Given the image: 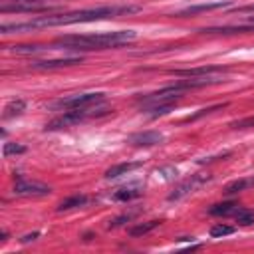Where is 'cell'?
<instances>
[{"label": "cell", "instance_id": "4fadbf2b", "mask_svg": "<svg viewBox=\"0 0 254 254\" xmlns=\"http://www.w3.org/2000/svg\"><path fill=\"white\" fill-rule=\"evenodd\" d=\"M141 165H143L141 161H133V163H119V165H113V167H109V169L105 171V179H117V177H121V175H127V173H131V171L139 169Z\"/></svg>", "mask_w": 254, "mask_h": 254}, {"label": "cell", "instance_id": "7a4b0ae2", "mask_svg": "<svg viewBox=\"0 0 254 254\" xmlns=\"http://www.w3.org/2000/svg\"><path fill=\"white\" fill-rule=\"evenodd\" d=\"M137 38L133 30H119V32H103V34H79V36H62L56 44L64 46L71 52H91V50H107L123 46Z\"/></svg>", "mask_w": 254, "mask_h": 254}, {"label": "cell", "instance_id": "603a6c76", "mask_svg": "<svg viewBox=\"0 0 254 254\" xmlns=\"http://www.w3.org/2000/svg\"><path fill=\"white\" fill-rule=\"evenodd\" d=\"M2 153H4V157H10V155H22V153H26V147H24L22 143H4Z\"/></svg>", "mask_w": 254, "mask_h": 254}, {"label": "cell", "instance_id": "484cf974", "mask_svg": "<svg viewBox=\"0 0 254 254\" xmlns=\"http://www.w3.org/2000/svg\"><path fill=\"white\" fill-rule=\"evenodd\" d=\"M133 216L135 214H121V216H117V218H113V220H109V228H117V226H123L125 222H129V220H133Z\"/></svg>", "mask_w": 254, "mask_h": 254}, {"label": "cell", "instance_id": "277c9868", "mask_svg": "<svg viewBox=\"0 0 254 254\" xmlns=\"http://www.w3.org/2000/svg\"><path fill=\"white\" fill-rule=\"evenodd\" d=\"M105 99L103 93L99 91H89V93H75V95H67V97H62L58 101L52 103L54 109H83V107H93V105H99L101 101Z\"/></svg>", "mask_w": 254, "mask_h": 254}, {"label": "cell", "instance_id": "7402d4cb", "mask_svg": "<svg viewBox=\"0 0 254 254\" xmlns=\"http://www.w3.org/2000/svg\"><path fill=\"white\" fill-rule=\"evenodd\" d=\"M234 232V226H228V224H214L212 228H210V236L212 238H222V236H228V234H232Z\"/></svg>", "mask_w": 254, "mask_h": 254}, {"label": "cell", "instance_id": "ba28073f", "mask_svg": "<svg viewBox=\"0 0 254 254\" xmlns=\"http://www.w3.org/2000/svg\"><path fill=\"white\" fill-rule=\"evenodd\" d=\"M228 67L222 65H202V67H190V69H171V75H179V77H206L212 73H226Z\"/></svg>", "mask_w": 254, "mask_h": 254}, {"label": "cell", "instance_id": "3957f363", "mask_svg": "<svg viewBox=\"0 0 254 254\" xmlns=\"http://www.w3.org/2000/svg\"><path fill=\"white\" fill-rule=\"evenodd\" d=\"M111 113L109 109H93V107H83V109H67L64 111L62 115L54 117L52 121L46 123V131H58V129H65V127H71V125H77L85 119H91V117H101V115H107Z\"/></svg>", "mask_w": 254, "mask_h": 254}, {"label": "cell", "instance_id": "6da1fadb", "mask_svg": "<svg viewBox=\"0 0 254 254\" xmlns=\"http://www.w3.org/2000/svg\"><path fill=\"white\" fill-rule=\"evenodd\" d=\"M139 12V6H97V8H85V10H75V12H65V14H48L40 16L30 22L22 24H2L0 32L10 34V32H22V30H38V28H48V26H67V24H81V22H95V20H105V18H115L121 14H133Z\"/></svg>", "mask_w": 254, "mask_h": 254}, {"label": "cell", "instance_id": "52a82bcc", "mask_svg": "<svg viewBox=\"0 0 254 254\" xmlns=\"http://www.w3.org/2000/svg\"><path fill=\"white\" fill-rule=\"evenodd\" d=\"M81 62H83L81 56H71V58H58V60H38V62H32L30 67H34V69H60V67L77 65Z\"/></svg>", "mask_w": 254, "mask_h": 254}, {"label": "cell", "instance_id": "ac0fdd59", "mask_svg": "<svg viewBox=\"0 0 254 254\" xmlns=\"http://www.w3.org/2000/svg\"><path fill=\"white\" fill-rule=\"evenodd\" d=\"M24 109H26V101H24V99H12V101L4 107L2 117H4V119H10V117H16V115H22Z\"/></svg>", "mask_w": 254, "mask_h": 254}, {"label": "cell", "instance_id": "5b68a950", "mask_svg": "<svg viewBox=\"0 0 254 254\" xmlns=\"http://www.w3.org/2000/svg\"><path fill=\"white\" fill-rule=\"evenodd\" d=\"M212 177L210 175H204V173H198V175H190L189 179H185L183 183H179L177 187H175V190L167 196L169 200H181V198H185L187 194H192L194 190H198L202 185H206L208 181H210Z\"/></svg>", "mask_w": 254, "mask_h": 254}, {"label": "cell", "instance_id": "d4e9b609", "mask_svg": "<svg viewBox=\"0 0 254 254\" xmlns=\"http://www.w3.org/2000/svg\"><path fill=\"white\" fill-rule=\"evenodd\" d=\"M228 103H220V105H212V107H206V109H200L198 113H192V115H189L185 121H196L198 117H202V115H208V113H214V111H218V109H224Z\"/></svg>", "mask_w": 254, "mask_h": 254}, {"label": "cell", "instance_id": "f1b7e54d", "mask_svg": "<svg viewBox=\"0 0 254 254\" xmlns=\"http://www.w3.org/2000/svg\"><path fill=\"white\" fill-rule=\"evenodd\" d=\"M38 236H40V232H32V234H24V236L20 238V242H22V244H26V242H30V240H36Z\"/></svg>", "mask_w": 254, "mask_h": 254}, {"label": "cell", "instance_id": "4316f807", "mask_svg": "<svg viewBox=\"0 0 254 254\" xmlns=\"http://www.w3.org/2000/svg\"><path fill=\"white\" fill-rule=\"evenodd\" d=\"M157 175H161L163 179H175V177H177V169H173V167H163V169L157 171Z\"/></svg>", "mask_w": 254, "mask_h": 254}, {"label": "cell", "instance_id": "2e32d148", "mask_svg": "<svg viewBox=\"0 0 254 254\" xmlns=\"http://www.w3.org/2000/svg\"><path fill=\"white\" fill-rule=\"evenodd\" d=\"M143 194V189L141 187H121L113 192V200H121V202H127V200H133V198H139Z\"/></svg>", "mask_w": 254, "mask_h": 254}, {"label": "cell", "instance_id": "8fae6325", "mask_svg": "<svg viewBox=\"0 0 254 254\" xmlns=\"http://www.w3.org/2000/svg\"><path fill=\"white\" fill-rule=\"evenodd\" d=\"M56 8L52 6H46V4H8L4 2L0 6V12L2 14H8V12H34V14H40V12H54Z\"/></svg>", "mask_w": 254, "mask_h": 254}, {"label": "cell", "instance_id": "8992f818", "mask_svg": "<svg viewBox=\"0 0 254 254\" xmlns=\"http://www.w3.org/2000/svg\"><path fill=\"white\" fill-rule=\"evenodd\" d=\"M52 189L48 185H42V183H32V181H26L24 177H16L14 181V194L18 196H46L50 194Z\"/></svg>", "mask_w": 254, "mask_h": 254}, {"label": "cell", "instance_id": "9a60e30c", "mask_svg": "<svg viewBox=\"0 0 254 254\" xmlns=\"http://www.w3.org/2000/svg\"><path fill=\"white\" fill-rule=\"evenodd\" d=\"M254 187V177H244V179H236V181H232V183H228L226 187H224V194H236V192H242V190H248V189H252Z\"/></svg>", "mask_w": 254, "mask_h": 254}, {"label": "cell", "instance_id": "44dd1931", "mask_svg": "<svg viewBox=\"0 0 254 254\" xmlns=\"http://www.w3.org/2000/svg\"><path fill=\"white\" fill-rule=\"evenodd\" d=\"M234 216H236V222L242 224V226L254 224V210H250V208H238L234 212Z\"/></svg>", "mask_w": 254, "mask_h": 254}, {"label": "cell", "instance_id": "9c48e42d", "mask_svg": "<svg viewBox=\"0 0 254 254\" xmlns=\"http://www.w3.org/2000/svg\"><path fill=\"white\" fill-rule=\"evenodd\" d=\"M163 139L165 137L159 131H139V133L129 135L127 143H131L133 147H153V145H159Z\"/></svg>", "mask_w": 254, "mask_h": 254}, {"label": "cell", "instance_id": "cb8c5ba5", "mask_svg": "<svg viewBox=\"0 0 254 254\" xmlns=\"http://www.w3.org/2000/svg\"><path fill=\"white\" fill-rule=\"evenodd\" d=\"M14 54H36V52H42V50H46V48H42V46H38V44H30V46H24V44H18V46H12L10 48Z\"/></svg>", "mask_w": 254, "mask_h": 254}, {"label": "cell", "instance_id": "ffe728a7", "mask_svg": "<svg viewBox=\"0 0 254 254\" xmlns=\"http://www.w3.org/2000/svg\"><path fill=\"white\" fill-rule=\"evenodd\" d=\"M175 107V101H169V103H159V105H151V107H143V111L149 115V117H161V115H167L171 109Z\"/></svg>", "mask_w": 254, "mask_h": 254}, {"label": "cell", "instance_id": "f546056e", "mask_svg": "<svg viewBox=\"0 0 254 254\" xmlns=\"http://www.w3.org/2000/svg\"><path fill=\"white\" fill-rule=\"evenodd\" d=\"M246 20H248V24H254V16H248Z\"/></svg>", "mask_w": 254, "mask_h": 254}, {"label": "cell", "instance_id": "d6986e66", "mask_svg": "<svg viewBox=\"0 0 254 254\" xmlns=\"http://www.w3.org/2000/svg\"><path fill=\"white\" fill-rule=\"evenodd\" d=\"M161 224V220H149V222H139V224H135V226H131L129 228V234L133 236V238H137V236H143V234H147V232H151L153 228H157Z\"/></svg>", "mask_w": 254, "mask_h": 254}, {"label": "cell", "instance_id": "7c38bea8", "mask_svg": "<svg viewBox=\"0 0 254 254\" xmlns=\"http://www.w3.org/2000/svg\"><path fill=\"white\" fill-rule=\"evenodd\" d=\"M200 34H250L254 32V24H240V26H212L200 28Z\"/></svg>", "mask_w": 254, "mask_h": 254}, {"label": "cell", "instance_id": "e0dca14e", "mask_svg": "<svg viewBox=\"0 0 254 254\" xmlns=\"http://www.w3.org/2000/svg\"><path fill=\"white\" fill-rule=\"evenodd\" d=\"M85 202H87V196H85V194H73V196H67V198H64V200L58 204V212H64V210H71V208L83 206Z\"/></svg>", "mask_w": 254, "mask_h": 254}, {"label": "cell", "instance_id": "5bb4252c", "mask_svg": "<svg viewBox=\"0 0 254 254\" xmlns=\"http://www.w3.org/2000/svg\"><path fill=\"white\" fill-rule=\"evenodd\" d=\"M238 208H240V204H238L236 200H226V202H216V204H212V206L208 208V214H212V216H230V214H234Z\"/></svg>", "mask_w": 254, "mask_h": 254}, {"label": "cell", "instance_id": "83f0119b", "mask_svg": "<svg viewBox=\"0 0 254 254\" xmlns=\"http://www.w3.org/2000/svg\"><path fill=\"white\" fill-rule=\"evenodd\" d=\"M252 125H254V117H248V119H242V121L232 123V127H252Z\"/></svg>", "mask_w": 254, "mask_h": 254}, {"label": "cell", "instance_id": "30bf717a", "mask_svg": "<svg viewBox=\"0 0 254 254\" xmlns=\"http://www.w3.org/2000/svg\"><path fill=\"white\" fill-rule=\"evenodd\" d=\"M230 2L228 0H218V2H206V4H196V6H187L179 12H175L173 16L177 18H185V16H194V14H200V12H210V10H218V8H224L228 6Z\"/></svg>", "mask_w": 254, "mask_h": 254}]
</instances>
